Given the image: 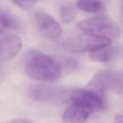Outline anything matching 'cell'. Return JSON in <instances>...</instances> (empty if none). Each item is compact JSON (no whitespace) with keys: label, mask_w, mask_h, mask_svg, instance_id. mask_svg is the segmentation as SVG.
I'll use <instances>...</instances> for the list:
<instances>
[{"label":"cell","mask_w":123,"mask_h":123,"mask_svg":"<svg viewBox=\"0 0 123 123\" xmlns=\"http://www.w3.org/2000/svg\"><path fill=\"white\" fill-rule=\"evenodd\" d=\"M25 72L28 77L37 81H56L62 76V68L50 56L33 51L30 53Z\"/></svg>","instance_id":"obj_1"},{"label":"cell","mask_w":123,"mask_h":123,"mask_svg":"<svg viewBox=\"0 0 123 123\" xmlns=\"http://www.w3.org/2000/svg\"><path fill=\"white\" fill-rule=\"evenodd\" d=\"M77 27L83 33L110 39L117 38L123 33L117 23L106 16H98L82 20L77 24Z\"/></svg>","instance_id":"obj_2"},{"label":"cell","mask_w":123,"mask_h":123,"mask_svg":"<svg viewBox=\"0 0 123 123\" xmlns=\"http://www.w3.org/2000/svg\"><path fill=\"white\" fill-rule=\"evenodd\" d=\"M111 39L106 37H95L84 33L83 35H75L68 37L63 42V48L72 53L91 52L95 49L110 45Z\"/></svg>","instance_id":"obj_3"},{"label":"cell","mask_w":123,"mask_h":123,"mask_svg":"<svg viewBox=\"0 0 123 123\" xmlns=\"http://www.w3.org/2000/svg\"><path fill=\"white\" fill-rule=\"evenodd\" d=\"M87 88L102 95L106 91L123 93V77L115 71L103 70L95 74L87 85Z\"/></svg>","instance_id":"obj_4"},{"label":"cell","mask_w":123,"mask_h":123,"mask_svg":"<svg viewBox=\"0 0 123 123\" xmlns=\"http://www.w3.org/2000/svg\"><path fill=\"white\" fill-rule=\"evenodd\" d=\"M67 89L51 85H36L29 90V96L36 101L55 103L59 104L64 102L65 99H69L70 96Z\"/></svg>","instance_id":"obj_5"},{"label":"cell","mask_w":123,"mask_h":123,"mask_svg":"<svg viewBox=\"0 0 123 123\" xmlns=\"http://www.w3.org/2000/svg\"><path fill=\"white\" fill-rule=\"evenodd\" d=\"M70 103L80 105L88 109L89 111H102L105 108L104 100L102 95L87 88V89H77L70 93Z\"/></svg>","instance_id":"obj_6"},{"label":"cell","mask_w":123,"mask_h":123,"mask_svg":"<svg viewBox=\"0 0 123 123\" xmlns=\"http://www.w3.org/2000/svg\"><path fill=\"white\" fill-rule=\"evenodd\" d=\"M35 17L37 29L42 36L48 38H57L62 35V29L61 24L50 14L42 11H37Z\"/></svg>","instance_id":"obj_7"},{"label":"cell","mask_w":123,"mask_h":123,"mask_svg":"<svg viewBox=\"0 0 123 123\" xmlns=\"http://www.w3.org/2000/svg\"><path fill=\"white\" fill-rule=\"evenodd\" d=\"M22 47L21 38L15 34L0 35V61H7L17 55Z\"/></svg>","instance_id":"obj_8"},{"label":"cell","mask_w":123,"mask_h":123,"mask_svg":"<svg viewBox=\"0 0 123 123\" xmlns=\"http://www.w3.org/2000/svg\"><path fill=\"white\" fill-rule=\"evenodd\" d=\"M92 113L88 109L77 104L71 103V105L64 111L62 115L63 123H85L89 115Z\"/></svg>","instance_id":"obj_9"},{"label":"cell","mask_w":123,"mask_h":123,"mask_svg":"<svg viewBox=\"0 0 123 123\" xmlns=\"http://www.w3.org/2000/svg\"><path fill=\"white\" fill-rule=\"evenodd\" d=\"M120 53V49L115 46L107 45L98 49H95L90 52L89 58L90 60L94 62H108L113 60L116 56H118Z\"/></svg>","instance_id":"obj_10"},{"label":"cell","mask_w":123,"mask_h":123,"mask_svg":"<svg viewBox=\"0 0 123 123\" xmlns=\"http://www.w3.org/2000/svg\"><path fill=\"white\" fill-rule=\"evenodd\" d=\"M77 8L86 12H97L103 8V3L100 0H78Z\"/></svg>","instance_id":"obj_11"},{"label":"cell","mask_w":123,"mask_h":123,"mask_svg":"<svg viewBox=\"0 0 123 123\" xmlns=\"http://www.w3.org/2000/svg\"><path fill=\"white\" fill-rule=\"evenodd\" d=\"M60 15L64 23H71L77 17V12L71 3H64L62 5L60 10Z\"/></svg>","instance_id":"obj_12"},{"label":"cell","mask_w":123,"mask_h":123,"mask_svg":"<svg viewBox=\"0 0 123 123\" xmlns=\"http://www.w3.org/2000/svg\"><path fill=\"white\" fill-rule=\"evenodd\" d=\"M16 26V20L12 17V15L0 8V34H2L5 30L14 28Z\"/></svg>","instance_id":"obj_13"},{"label":"cell","mask_w":123,"mask_h":123,"mask_svg":"<svg viewBox=\"0 0 123 123\" xmlns=\"http://www.w3.org/2000/svg\"><path fill=\"white\" fill-rule=\"evenodd\" d=\"M16 6L23 10H31L35 7L37 0H12Z\"/></svg>","instance_id":"obj_14"},{"label":"cell","mask_w":123,"mask_h":123,"mask_svg":"<svg viewBox=\"0 0 123 123\" xmlns=\"http://www.w3.org/2000/svg\"><path fill=\"white\" fill-rule=\"evenodd\" d=\"M8 123H35L34 121L30 120V119H25V118H17V119H13Z\"/></svg>","instance_id":"obj_15"},{"label":"cell","mask_w":123,"mask_h":123,"mask_svg":"<svg viewBox=\"0 0 123 123\" xmlns=\"http://www.w3.org/2000/svg\"><path fill=\"white\" fill-rule=\"evenodd\" d=\"M114 120L116 123H123V115H116Z\"/></svg>","instance_id":"obj_16"},{"label":"cell","mask_w":123,"mask_h":123,"mask_svg":"<svg viewBox=\"0 0 123 123\" xmlns=\"http://www.w3.org/2000/svg\"><path fill=\"white\" fill-rule=\"evenodd\" d=\"M120 11H121V16H122V20H123V1L121 3V6H120Z\"/></svg>","instance_id":"obj_17"}]
</instances>
